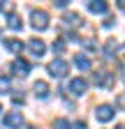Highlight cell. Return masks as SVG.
<instances>
[{
  "mask_svg": "<svg viewBox=\"0 0 125 129\" xmlns=\"http://www.w3.org/2000/svg\"><path fill=\"white\" fill-rule=\"evenodd\" d=\"M46 72H49L51 76H56V78H62V76L70 74V64H67V60H62V58H53L49 62V67H46Z\"/></svg>",
  "mask_w": 125,
  "mask_h": 129,
  "instance_id": "1",
  "label": "cell"
},
{
  "mask_svg": "<svg viewBox=\"0 0 125 129\" xmlns=\"http://www.w3.org/2000/svg\"><path fill=\"white\" fill-rule=\"evenodd\" d=\"M30 25L35 30H46L49 28V12L44 9H30Z\"/></svg>",
  "mask_w": 125,
  "mask_h": 129,
  "instance_id": "2",
  "label": "cell"
},
{
  "mask_svg": "<svg viewBox=\"0 0 125 129\" xmlns=\"http://www.w3.org/2000/svg\"><path fill=\"white\" fill-rule=\"evenodd\" d=\"M9 69H12L14 76H28L30 72H33V64H30V60H26V58H14L12 64H9Z\"/></svg>",
  "mask_w": 125,
  "mask_h": 129,
  "instance_id": "3",
  "label": "cell"
},
{
  "mask_svg": "<svg viewBox=\"0 0 125 129\" xmlns=\"http://www.w3.org/2000/svg\"><path fill=\"white\" fill-rule=\"evenodd\" d=\"M3 124H5L7 129H21V127L26 124V120H23V115H21V113L12 111V113H7V115L3 118Z\"/></svg>",
  "mask_w": 125,
  "mask_h": 129,
  "instance_id": "4",
  "label": "cell"
},
{
  "mask_svg": "<svg viewBox=\"0 0 125 129\" xmlns=\"http://www.w3.org/2000/svg\"><path fill=\"white\" fill-rule=\"evenodd\" d=\"M114 115H116V111H114L111 104H100V106L95 108V118H97L100 122H111Z\"/></svg>",
  "mask_w": 125,
  "mask_h": 129,
  "instance_id": "5",
  "label": "cell"
},
{
  "mask_svg": "<svg viewBox=\"0 0 125 129\" xmlns=\"http://www.w3.org/2000/svg\"><path fill=\"white\" fill-rule=\"evenodd\" d=\"M93 83H95L97 88H114V76L109 74V72H95L93 74Z\"/></svg>",
  "mask_w": 125,
  "mask_h": 129,
  "instance_id": "6",
  "label": "cell"
},
{
  "mask_svg": "<svg viewBox=\"0 0 125 129\" xmlns=\"http://www.w3.org/2000/svg\"><path fill=\"white\" fill-rule=\"evenodd\" d=\"M28 51H30V55H33V58H42V55L46 53V44H44L39 37H30V42H28Z\"/></svg>",
  "mask_w": 125,
  "mask_h": 129,
  "instance_id": "7",
  "label": "cell"
},
{
  "mask_svg": "<svg viewBox=\"0 0 125 129\" xmlns=\"http://www.w3.org/2000/svg\"><path fill=\"white\" fill-rule=\"evenodd\" d=\"M86 90H88V83H86V78H84V76H74V78L70 81V92H72L74 97L86 94Z\"/></svg>",
  "mask_w": 125,
  "mask_h": 129,
  "instance_id": "8",
  "label": "cell"
},
{
  "mask_svg": "<svg viewBox=\"0 0 125 129\" xmlns=\"http://www.w3.org/2000/svg\"><path fill=\"white\" fill-rule=\"evenodd\" d=\"M86 9L88 12H93V14H107V3H104V0H88V3H86Z\"/></svg>",
  "mask_w": 125,
  "mask_h": 129,
  "instance_id": "9",
  "label": "cell"
},
{
  "mask_svg": "<svg viewBox=\"0 0 125 129\" xmlns=\"http://www.w3.org/2000/svg\"><path fill=\"white\" fill-rule=\"evenodd\" d=\"M49 83H46V81H35L33 83V94L35 97H39V99H44V97H49Z\"/></svg>",
  "mask_w": 125,
  "mask_h": 129,
  "instance_id": "10",
  "label": "cell"
},
{
  "mask_svg": "<svg viewBox=\"0 0 125 129\" xmlns=\"http://www.w3.org/2000/svg\"><path fill=\"white\" fill-rule=\"evenodd\" d=\"M62 25H65V28H79V25H81V16L74 14V12L62 14Z\"/></svg>",
  "mask_w": 125,
  "mask_h": 129,
  "instance_id": "11",
  "label": "cell"
},
{
  "mask_svg": "<svg viewBox=\"0 0 125 129\" xmlns=\"http://www.w3.org/2000/svg\"><path fill=\"white\" fill-rule=\"evenodd\" d=\"M74 64H76L81 72H88V69H90V58H88L86 53H76V55H74Z\"/></svg>",
  "mask_w": 125,
  "mask_h": 129,
  "instance_id": "12",
  "label": "cell"
},
{
  "mask_svg": "<svg viewBox=\"0 0 125 129\" xmlns=\"http://www.w3.org/2000/svg\"><path fill=\"white\" fill-rule=\"evenodd\" d=\"M5 46L12 53H21L23 51V42H19V39H5Z\"/></svg>",
  "mask_w": 125,
  "mask_h": 129,
  "instance_id": "13",
  "label": "cell"
},
{
  "mask_svg": "<svg viewBox=\"0 0 125 129\" xmlns=\"http://www.w3.org/2000/svg\"><path fill=\"white\" fill-rule=\"evenodd\" d=\"M7 25H9L12 30H16V32H19V30L23 28V23H21V19H19L16 14H12V16H7Z\"/></svg>",
  "mask_w": 125,
  "mask_h": 129,
  "instance_id": "14",
  "label": "cell"
},
{
  "mask_svg": "<svg viewBox=\"0 0 125 129\" xmlns=\"http://www.w3.org/2000/svg\"><path fill=\"white\" fill-rule=\"evenodd\" d=\"M12 90V78L9 76H0V94H7Z\"/></svg>",
  "mask_w": 125,
  "mask_h": 129,
  "instance_id": "15",
  "label": "cell"
},
{
  "mask_svg": "<svg viewBox=\"0 0 125 129\" xmlns=\"http://www.w3.org/2000/svg\"><path fill=\"white\" fill-rule=\"evenodd\" d=\"M0 12H5L7 16L14 14V3H9V0H0Z\"/></svg>",
  "mask_w": 125,
  "mask_h": 129,
  "instance_id": "16",
  "label": "cell"
},
{
  "mask_svg": "<svg viewBox=\"0 0 125 129\" xmlns=\"http://www.w3.org/2000/svg\"><path fill=\"white\" fill-rule=\"evenodd\" d=\"M53 129H74V124H70L67 118H58V120L53 122Z\"/></svg>",
  "mask_w": 125,
  "mask_h": 129,
  "instance_id": "17",
  "label": "cell"
},
{
  "mask_svg": "<svg viewBox=\"0 0 125 129\" xmlns=\"http://www.w3.org/2000/svg\"><path fill=\"white\" fill-rule=\"evenodd\" d=\"M116 48H118V44H116L114 39H107V46H104V55H107V58H111Z\"/></svg>",
  "mask_w": 125,
  "mask_h": 129,
  "instance_id": "18",
  "label": "cell"
},
{
  "mask_svg": "<svg viewBox=\"0 0 125 129\" xmlns=\"http://www.w3.org/2000/svg\"><path fill=\"white\" fill-rule=\"evenodd\" d=\"M53 51H56V53H62V51H65V42H62V39L53 42Z\"/></svg>",
  "mask_w": 125,
  "mask_h": 129,
  "instance_id": "19",
  "label": "cell"
},
{
  "mask_svg": "<svg viewBox=\"0 0 125 129\" xmlns=\"http://www.w3.org/2000/svg\"><path fill=\"white\" fill-rule=\"evenodd\" d=\"M102 25H104V28H114V25H116V19H114V16H107V21H104Z\"/></svg>",
  "mask_w": 125,
  "mask_h": 129,
  "instance_id": "20",
  "label": "cell"
},
{
  "mask_svg": "<svg viewBox=\"0 0 125 129\" xmlns=\"http://www.w3.org/2000/svg\"><path fill=\"white\" fill-rule=\"evenodd\" d=\"M116 104H118V106H120V108L125 111V94H118V99H116Z\"/></svg>",
  "mask_w": 125,
  "mask_h": 129,
  "instance_id": "21",
  "label": "cell"
},
{
  "mask_svg": "<svg viewBox=\"0 0 125 129\" xmlns=\"http://www.w3.org/2000/svg\"><path fill=\"white\" fill-rule=\"evenodd\" d=\"M74 129H88V124H86L84 120H79V122H76V124H74Z\"/></svg>",
  "mask_w": 125,
  "mask_h": 129,
  "instance_id": "22",
  "label": "cell"
},
{
  "mask_svg": "<svg viewBox=\"0 0 125 129\" xmlns=\"http://www.w3.org/2000/svg\"><path fill=\"white\" fill-rule=\"evenodd\" d=\"M56 7H60V9H65V7H67V0H56Z\"/></svg>",
  "mask_w": 125,
  "mask_h": 129,
  "instance_id": "23",
  "label": "cell"
},
{
  "mask_svg": "<svg viewBox=\"0 0 125 129\" xmlns=\"http://www.w3.org/2000/svg\"><path fill=\"white\" fill-rule=\"evenodd\" d=\"M84 46L88 48V51H95V42H84Z\"/></svg>",
  "mask_w": 125,
  "mask_h": 129,
  "instance_id": "24",
  "label": "cell"
},
{
  "mask_svg": "<svg viewBox=\"0 0 125 129\" xmlns=\"http://www.w3.org/2000/svg\"><path fill=\"white\" fill-rule=\"evenodd\" d=\"M118 7H120V9H125V0H118Z\"/></svg>",
  "mask_w": 125,
  "mask_h": 129,
  "instance_id": "25",
  "label": "cell"
},
{
  "mask_svg": "<svg viewBox=\"0 0 125 129\" xmlns=\"http://www.w3.org/2000/svg\"><path fill=\"white\" fill-rule=\"evenodd\" d=\"M116 129H125V127H123V124H118V127H116Z\"/></svg>",
  "mask_w": 125,
  "mask_h": 129,
  "instance_id": "26",
  "label": "cell"
},
{
  "mask_svg": "<svg viewBox=\"0 0 125 129\" xmlns=\"http://www.w3.org/2000/svg\"><path fill=\"white\" fill-rule=\"evenodd\" d=\"M120 51H125V44H123V46H120Z\"/></svg>",
  "mask_w": 125,
  "mask_h": 129,
  "instance_id": "27",
  "label": "cell"
},
{
  "mask_svg": "<svg viewBox=\"0 0 125 129\" xmlns=\"http://www.w3.org/2000/svg\"><path fill=\"white\" fill-rule=\"evenodd\" d=\"M0 111H3V106H0Z\"/></svg>",
  "mask_w": 125,
  "mask_h": 129,
  "instance_id": "28",
  "label": "cell"
}]
</instances>
